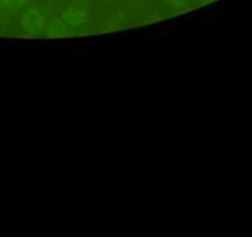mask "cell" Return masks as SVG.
Instances as JSON below:
<instances>
[{
  "label": "cell",
  "mask_w": 252,
  "mask_h": 237,
  "mask_svg": "<svg viewBox=\"0 0 252 237\" xmlns=\"http://www.w3.org/2000/svg\"><path fill=\"white\" fill-rule=\"evenodd\" d=\"M18 1H25V0H18Z\"/></svg>",
  "instance_id": "obj_9"
},
{
  "label": "cell",
  "mask_w": 252,
  "mask_h": 237,
  "mask_svg": "<svg viewBox=\"0 0 252 237\" xmlns=\"http://www.w3.org/2000/svg\"><path fill=\"white\" fill-rule=\"evenodd\" d=\"M168 1H171V0H168ZM171 4H172V5L178 6V5H183L184 1H182V0H173V3H171Z\"/></svg>",
  "instance_id": "obj_6"
},
{
  "label": "cell",
  "mask_w": 252,
  "mask_h": 237,
  "mask_svg": "<svg viewBox=\"0 0 252 237\" xmlns=\"http://www.w3.org/2000/svg\"><path fill=\"white\" fill-rule=\"evenodd\" d=\"M18 0H0V5H8V4L16 3Z\"/></svg>",
  "instance_id": "obj_5"
},
{
  "label": "cell",
  "mask_w": 252,
  "mask_h": 237,
  "mask_svg": "<svg viewBox=\"0 0 252 237\" xmlns=\"http://www.w3.org/2000/svg\"><path fill=\"white\" fill-rule=\"evenodd\" d=\"M167 29H168V25H162V26H159L158 28V30H167Z\"/></svg>",
  "instance_id": "obj_8"
},
{
  "label": "cell",
  "mask_w": 252,
  "mask_h": 237,
  "mask_svg": "<svg viewBox=\"0 0 252 237\" xmlns=\"http://www.w3.org/2000/svg\"><path fill=\"white\" fill-rule=\"evenodd\" d=\"M64 25L62 24V21L60 20H53L52 23L50 24V32L53 33V36H60L64 33Z\"/></svg>",
  "instance_id": "obj_3"
},
{
  "label": "cell",
  "mask_w": 252,
  "mask_h": 237,
  "mask_svg": "<svg viewBox=\"0 0 252 237\" xmlns=\"http://www.w3.org/2000/svg\"><path fill=\"white\" fill-rule=\"evenodd\" d=\"M210 11H212V9H208V10H204V11H200V13H199V16H203V15H205V14L210 13Z\"/></svg>",
  "instance_id": "obj_7"
},
{
  "label": "cell",
  "mask_w": 252,
  "mask_h": 237,
  "mask_svg": "<svg viewBox=\"0 0 252 237\" xmlns=\"http://www.w3.org/2000/svg\"><path fill=\"white\" fill-rule=\"evenodd\" d=\"M63 18L69 25H72L73 28H78L87 20V14H84L81 10H76V9H69L64 13Z\"/></svg>",
  "instance_id": "obj_2"
},
{
  "label": "cell",
  "mask_w": 252,
  "mask_h": 237,
  "mask_svg": "<svg viewBox=\"0 0 252 237\" xmlns=\"http://www.w3.org/2000/svg\"><path fill=\"white\" fill-rule=\"evenodd\" d=\"M24 26L32 32H40L43 29V20L36 9H31L24 15Z\"/></svg>",
  "instance_id": "obj_1"
},
{
  "label": "cell",
  "mask_w": 252,
  "mask_h": 237,
  "mask_svg": "<svg viewBox=\"0 0 252 237\" xmlns=\"http://www.w3.org/2000/svg\"><path fill=\"white\" fill-rule=\"evenodd\" d=\"M48 48H55V46H20V51H52Z\"/></svg>",
  "instance_id": "obj_4"
}]
</instances>
